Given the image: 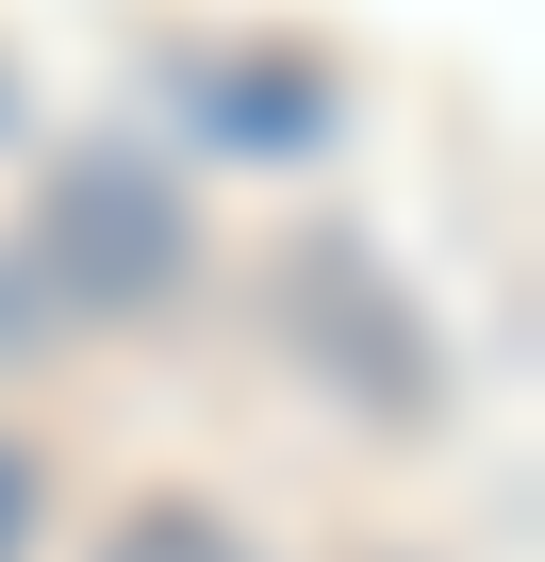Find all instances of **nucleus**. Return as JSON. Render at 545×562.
Listing matches in <instances>:
<instances>
[{
  "mask_svg": "<svg viewBox=\"0 0 545 562\" xmlns=\"http://www.w3.org/2000/svg\"><path fill=\"white\" fill-rule=\"evenodd\" d=\"M18 546H34V463L0 447V562H18Z\"/></svg>",
  "mask_w": 545,
  "mask_h": 562,
  "instance_id": "7ed1b4c3",
  "label": "nucleus"
},
{
  "mask_svg": "<svg viewBox=\"0 0 545 562\" xmlns=\"http://www.w3.org/2000/svg\"><path fill=\"white\" fill-rule=\"evenodd\" d=\"M182 281V199H166V166H67L50 199H34V248L0 265V315H149Z\"/></svg>",
  "mask_w": 545,
  "mask_h": 562,
  "instance_id": "f257e3e1",
  "label": "nucleus"
},
{
  "mask_svg": "<svg viewBox=\"0 0 545 562\" xmlns=\"http://www.w3.org/2000/svg\"><path fill=\"white\" fill-rule=\"evenodd\" d=\"M100 562H248V546H231L198 496H149V513H116V529H100Z\"/></svg>",
  "mask_w": 545,
  "mask_h": 562,
  "instance_id": "f03ea898",
  "label": "nucleus"
}]
</instances>
